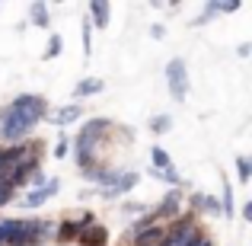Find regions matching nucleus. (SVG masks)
Returning a JSON list of instances; mask_svg holds the SVG:
<instances>
[{
	"instance_id": "f257e3e1",
	"label": "nucleus",
	"mask_w": 252,
	"mask_h": 246,
	"mask_svg": "<svg viewBox=\"0 0 252 246\" xmlns=\"http://www.w3.org/2000/svg\"><path fill=\"white\" fill-rule=\"evenodd\" d=\"M45 115V99L42 96H16L10 105L0 109V138L3 141H23L35 122Z\"/></svg>"
},
{
	"instance_id": "f03ea898",
	"label": "nucleus",
	"mask_w": 252,
	"mask_h": 246,
	"mask_svg": "<svg viewBox=\"0 0 252 246\" xmlns=\"http://www.w3.org/2000/svg\"><path fill=\"white\" fill-rule=\"evenodd\" d=\"M109 131V122L105 118H93L90 125L80 131V138H77V163L83 166V170H93V154H96V141Z\"/></svg>"
},
{
	"instance_id": "7ed1b4c3",
	"label": "nucleus",
	"mask_w": 252,
	"mask_h": 246,
	"mask_svg": "<svg viewBox=\"0 0 252 246\" xmlns=\"http://www.w3.org/2000/svg\"><path fill=\"white\" fill-rule=\"evenodd\" d=\"M166 83H169V93L176 103H182L189 96V74H185V61L182 58H172L166 64Z\"/></svg>"
},
{
	"instance_id": "20e7f679",
	"label": "nucleus",
	"mask_w": 252,
	"mask_h": 246,
	"mask_svg": "<svg viewBox=\"0 0 252 246\" xmlns=\"http://www.w3.org/2000/svg\"><path fill=\"white\" fill-rule=\"evenodd\" d=\"M198 237H201L198 224L191 221V217H185V221L179 224L176 230H166V240H163V246H191Z\"/></svg>"
},
{
	"instance_id": "39448f33",
	"label": "nucleus",
	"mask_w": 252,
	"mask_h": 246,
	"mask_svg": "<svg viewBox=\"0 0 252 246\" xmlns=\"http://www.w3.org/2000/svg\"><path fill=\"white\" fill-rule=\"evenodd\" d=\"M80 224H83V227L77 230V240H80L83 246H105V243H109V234H105V227H102V224H96L90 214H83Z\"/></svg>"
},
{
	"instance_id": "423d86ee",
	"label": "nucleus",
	"mask_w": 252,
	"mask_h": 246,
	"mask_svg": "<svg viewBox=\"0 0 252 246\" xmlns=\"http://www.w3.org/2000/svg\"><path fill=\"white\" fill-rule=\"evenodd\" d=\"M35 243V221H10L6 246H32Z\"/></svg>"
},
{
	"instance_id": "0eeeda50",
	"label": "nucleus",
	"mask_w": 252,
	"mask_h": 246,
	"mask_svg": "<svg viewBox=\"0 0 252 246\" xmlns=\"http://www.w3.org/2000/svg\"><path fill=\"white\" fill-rule=\"evenodd\" d=\"M134 185H137V173H118L115 185H112V189H102V195L105 198H118V195H125V192H131Z\"/></svg>"
},
{
	"instance_id": "6e6552de",
	"label": "nucleus",
	"mask_w": 252,
	"mask_h": 246,
	"mask_svg": "<svg viewBox=\"0 0 252 246\" xmlns=\"http://www.w3.org/2000/svg\"><path fill=\"white\" fill-rule=\"evenodd\" d=\"M58 192V179H51V182H45V189H32L29 195H26V208H38V205H45L48 202V195H55Z\"/></svg>"
},
{
	"instance_id": "1a4fd4ad",
	"label": "nucleus",
	"mask_w": 252,
	"mask_h": 246,
	"mask_svg": "<svg viewBox=\"0 0 252 246\" xmlns=\"http://www.w3.org/2000/svg\"><path fill=\"white\" fill-rule=\"evenodd\" d=\"M179 208H182V198H179V192H169V195L163 198V205H160V208H157L150 217H154V221H160V217H176Z\"/></svg>"
},
{
	"instance_id": "9d476101",
	"label": "nucleus",
	"mask_w": 252,
	"mask_h": 246,
	"mask_svg": "<svg viewBox=\"0 0 252 246\" xmlns=\"http://www.w3.org/2000/svg\"><path fill=\"white\" fill-rule=\"evenodd\" d=\"M191 205H195L198 211H204V214H220V205H217V198L204 195V192H198V195H191Z\"/></svg>"
},
{
	"instance_id": "9b49d317",
	"label": "nucleus",
	"mask_w": 252,
	"mask_h": 246,
	"mask_svg": "<svg viewBox=\"0 0 252 246\" xmlns=\"http://www.w3.org/2000/svg\"><path fill=\"white\" fill-rule=\"evenodd\" d=\"M90 13H93V26H99V29H105V26H109V3H105V0L90 3Z\"/></svg>"
},
{
	"instance_id": "f8f14e48",
	"label": "nucleus",
	"mask_w": 252,
	"mask_h": 246,
	"mask_svg": "<svg viewBox=\"0 0 252 246\" xmlns=\"http://www.w3.org/2000/svg\"><path fill=\"white\" fill-rule=\"evenodd\" d=\"M77 118H80V105L74 103V105H64V109L55 115V122H58V125H74Z\"/></svg>"
},
{
	"instance_id": "ddd939ff",
	"label": "nucleus",
	"mask_w": 252,
	"mask_h": 246,
	"mask_svg": "<svg viewBox=\"0 0 252 246\" xmlns=\"http://www.w3.org/2000/svg\"><path fill=\"white\" fill-rule=\"evenodd\" d=\"M61 230H55V237L61 243H67V240H77V230H80V224L77 221H64V224H58Z\"/></svg>"
},
{
	"instance_id": "4468645a",
	"label": "nucleus",
	"mask_w": 252,
	"mask_h": 246,
	"mask_svg": "<svg viewBox=\"0 0 252 246\" xmlns=\"http://www.w3.org/2000/svg\"><path fill=\"white\" fill-rule=\"evenodd\" d=\"M55 230H58V224H51V221H35V243L51 240V237H55Z\"/></svg>"
},
{
	"instance_id": "2eb2a0df",
	"label": "nucleus",
	"mask_w": 252,
	"mask_h": 246,
	"mask_svg": "<svg viewBox=\"0 0 252 246\" xmlns=\"http://www.w3.org/2000/svg\"><path fill=\"white\" fill-rule=\"evenodd\" d=\"M32 23L42 26V29H48V6L45 3H32Z\"/></svg>"
},
{
	"instance_id": "dca6fc26",
	"label": "nucleus",
	"mask_w": 252,
	"mask_h": 246,
	"mask_svg": "<svg viewBox=\"0 0 252 246\" xmlns=\"http://www.w3.org/2000/svg\"><path fill=\"white\" fill-rule=\"evenodd\" d=\"M99 90H102V80H93V77H90V80H83L74 90V96H93V93H99Z\"/></svg>"
},
{
	"instance_id": "f3484780",
	"label": "nucleus",
	"mask_w": 252,
	"mask_h": 246,
	"mask_svg": "<svg viewBox=\"0 0 252 246\" xmlns=\"http://www.w3.org/2000/svg\"><path fill=\"white\" fill-rule=\"evenodd\" d=\"M220 211H227V217H233V185L223 182V198H220Z\"/></svg>"
},
{
	"instance_id": "a211bd4d",
	"label": "nucleus",
	"mask_w": 252,
	"mask_h": 246,
	"mask_svg": "<svg viewBox=\"0 0 252 246\" xmlns=\"http://www.w3.org/2000/svg\"><path fill=\"white\" fill-rule=\"evenodd\" d=\"M150 157H154L157 170H166V166H169V157H166V150H163V147H154V150H150Z\"/></svg>"
},
{
	"instance_id": "6ab92c4d",
	"label": "nucleus",
	"mask_w": 252,
	"mask_h": 246,
	"mask_svg": "<svg viewBox=\"0 0 252 246\" xmlns=\"http://www.w3.org/2000/svg\"><path fill=\"white\" fill-rule=\"evenodd\" d=\"M169 125H172V118H169V115H157L154 122H150V131L163 135V131H169Z\"/></svg>"
},
{
	"instance_id": "aec40b11",
	"label": "nucleus",
	"mask_w": 252,
	"mask_h": 246,
	"mask_svg": "<svg viewBox=\"0 0 252 246\" xmlns=\"http://www.w3.org/2000/svg\"><path fill=\"white\" fill-rule=\"evenodd\" d=\"M236 170H240V179H243V182H249V179H252V166H249L246 157H240V160H236Z\"/></svg>"
},
{
	"instance_id": "412c9836",
	"label": "nucleus",
	"mask_w": 252,
	"mask_h": 246,
	"mask_svg": "<svg viewBox=\"0 0 252 246\" xmlns=\"http://www.w3.org/2000/svg\"><path fill=\"white\" fill-rule=\"evenodd\" d=\"M13 198V185L6 182V179H0V205H6Z\"/></svg>"
},
{
	"instance_id": "4be33fe9",
	"label": "nucleus",
	"mask_w": 252,
	"mask_h": 246,
	"mask_svg": "<svg viewBox=\"0 0 252 246\" xmlns=\"http://www.w3.org/2000/svg\"><path fill=\"white\" fill-rule=\"evenodd\" d=\"M55 55H61V35H51V45L45 51V58H55Z\"/></svg>"
},
{
	"instance_id": "5701e85b",
	"label": "nucleus",
	"mask_w": 252,
	"mask_h": 246,
	"mask_svg": "<svg viewBox=\"0 0 252 246\" xmlns=\"http://www.w3.org/2000/svg\"><path fill=\"white\" fill-rule=\"evenodd\" d=\"M163 179H166V182H172V185H179V173L172 170V166H166V170H163Z\"/></svg>"
},
{
	"instance_id": "b1692460",
	"label": "nucleus",
	"mask_w": 252,
	"mask_h": 246,
	"mask_svg": "<svg viewBox=\"0 0 252 246\" xmlns=\"http://www.w3.org/2000/svg\"><path fill=\"white\" fill-rule=\"evenodd\" d=\"M55 157H67V141H64V138L58 141V147H55Z\"/></svg>"
},
{
	"instance_id": "393cba45",
	"label": "nucleus",
	"mask_w": 252,
	"mask_h": 246,
	"mask_svg": "<svg viewBox=\"0 0 252 246\" xmlns=\"http://www.w3.org/2000/svg\"><path fill=\"white\" fill-rule=\"evenodd\" d=\"M83 45H86V55H90V23L83 26Z\"/></svg>"
},
{
	"instance_id": "a878e982",
	"label": "nucleus",
	"mask_w": 252,
	"mask_h": 246,
	"mask_svg": "<svg viewBox=\"0 0 252 246\" xmlns=\"http://www.w3.org/2000/svg\"><path fill=\"white\" fill-rule=\"evenodd\" d=\"M243 217H246V221H252V202L243 205Z\"/></svg>"
},
{
	"instance_id": "bb28decb",
	"label": "nucleus",
	"mask_w": 252,
	"mask_h": 246,
	"mask_svg": "<svg viewBox=\"0 0 252 246\" xmlns=\"http://www.w3.org/2000/svg\"><path fill=\"white\" fill-rule=\"evenodd\" d=\"M191 246H214V243H211V240H208V237H198V240H195V243H191Z\"/></svg>"
}]
</instances>
